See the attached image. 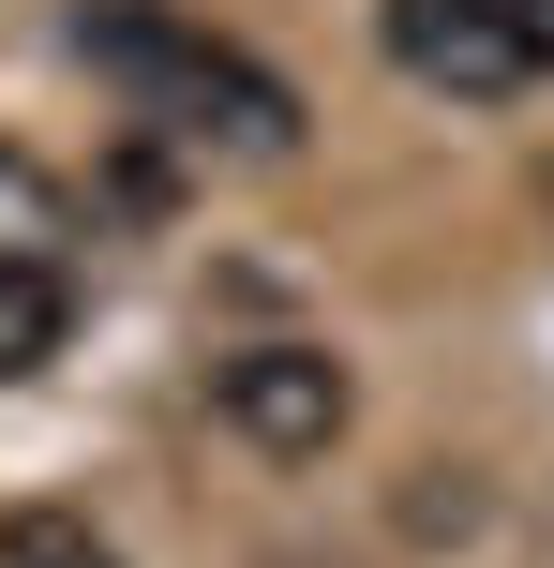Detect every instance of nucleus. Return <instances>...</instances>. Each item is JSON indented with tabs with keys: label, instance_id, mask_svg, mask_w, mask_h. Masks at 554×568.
I'll list each match as a JSON object with an SVG mask.
<instances>
[{
	"label": "nucleus",
	"instance_id": "f257e3e1",
	"mask_svg": "<svg viewBox=\"0 0 554 568\" xmlns=\"http://www.w3.org/2000/svg\"><path fill=\"white\" fill-rule=\"evenodd\" d=\"M75 60L150 120V135H210V150H240V165H285L300 150V90L270 75L255 45L195 30L180 0H75Z\"/></svg>",
	"mask_w": 554,
	"mask_h": 568
},
{
	"label": "nucleus",
	"instance_id": "f03ea898",
	"mask_svg": "<svg viewBox=\"0 0 554 568\" xmlns=\"http://www.w3.org/2000/svg\"><path fill=\"white\" fill-rule=\"evenodd\" d=\"M210 419H225L255 464H315L330 434L360 419V389H345L330 344H225V359H210Z\"/></svg>",
	"mask_w": 554,
	"mask_h": 568
},
{
	"label": "nucleus",
	"instance_id": "7ed1b4c3",
	"mask_svg": "<svg viewBox=\"0 0 554 568\" xmlns=\"http://www.w3.org/2000/svg\"><path fill=\"white\" fill-rule=\"evenodd\" d=\"M375 30H390V60H405L420 90H450V105H510V90H540V75H525V45H510L480 0H390Z\"/></svg>",
	"mask_w": 554,
	"mask_h": 568
},
{
	"label": "nucleus",
	"instance_id": "20e7f679",
	"mask_svg": "<svg viewBox=\"0 0 554 568\" xmlns=\"http://www.w3.org/2000/svg\"><path fill=\"white\" fill-rule=\"evenodd\" d=\"M60 329H75V284H60V270H16V255H0V389L60 359Z\"/></svg>",
	"mask_w": 554,
	"mask_h": 568
},
{
	"label": "nucleus",
	"instance_id": "39448f33",
	"mask_svg": "<svg viewBox=\"0 0 554 568\" xmlns=\"http://www.w3.org/2000/svg\"><path fill=\"white\" fill-rule=\"evenodd\" d=\"M60 240H75V195H60V165L0 150V255H16V270H60Z\"/></svg>",
	"mask_w": 554,
	"mask_h": 568
},
{
	"label": "nucleus",
	"instance_id": "423d86ee",
	"mask_svg": "<svg viewBox=\"0 0 554 568\" xmlns=\"http://www.w3.org/2000/svg\"><path fill=\"white\" fill-rule=\"evenodd\" d=\"M0 568H120V554L90 539V509H16L0 524Z\"/></svg>",
	"mask_w": 554,
	"mask_h": 568
},
{
	"label": "nucleus",
	"instance_id": "0eeeda50",
	"mask_svg": "<svg viewBox=\"0 0 554 568\" xmlns=\"http://www.w3.org/2000/svg\"><path fill=\"white\" fill-rule=\"evenodd\" d=\"M480 16H495L510 45H525V75H554V0H480Z\"/></svg>",
	"mask_w": 554,
	"mask_h": 568
}]
</instances>
